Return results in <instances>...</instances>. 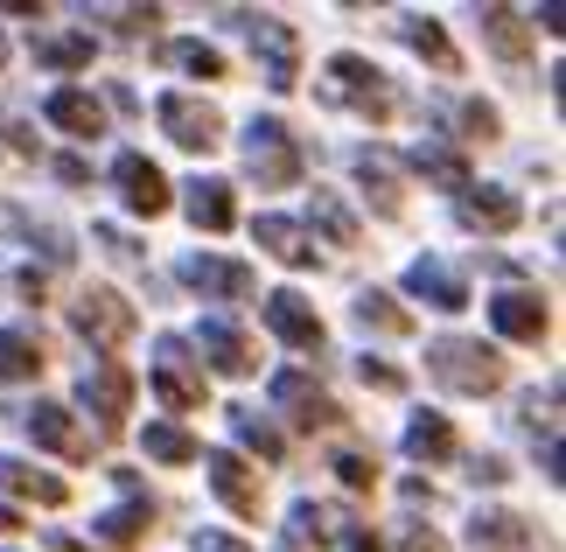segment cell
I'll return each mask as SVG.
<instances>
[{
  "instance_id": "cell-30",
  "label": "cell",
  "mask_w": 566,
  "mask_h": 552,
  "mask_svg": "<svg viewBox=\"0 0 566 552\" xmlns=\"http://www.w3.org/2000/svg\"><path fill=\"white\" fill-rule=\"evenodd\" d=\"M357 322L364 329H385V336H406V315H399V308H391V294H357Z\"/></svg>"
},
{
  "instance_id": "cell-45",
  "label": "cell",
  "mask_w": 566,
  "mask_h": 552,
  "mask_svg": "<svg viewBox=\"0 0 566 552\" xmlns=\"http://www.w3.org/2000/svg\"><path fill=\"white\" fill-rule=\"evenodd\" d=\"M0 63H8V42H0Z\"/></svg>"
},
{
  "instance_id": "cell-5",
  "label": "cell",
  "mask_w": 566,
  "mask_h": 552,
  "mask_svg": "<svg viewBox=\"0 0 566 552\" xmlns=\"http://www.w3.org/2000/svg\"><path fill=\"white\" fill-rule=\"evenodd\" d=\"M245 162H252V175H259L266 189H287L294 175H301V154H294V140H287V126H280V119H259V126H252Z\"/></svg>"
},
{
  "instance_id": "cell-24",
  "label": "cell",
  "mask_w": 566,
  "mask_h": 552,
  "mask_svg": "<svg viewBox=\"0 0 566 552\" xmlns=\"http://www.w3.org/2000/svg\"><path fill=\"white\" fill-rule=\"evenodd\" d=\"M475 545L483 552H517V545H532V532H525V518L490 511V518H475Z\"/></svg>"
},
{
  "instance_id": "cell-17",
  "label": "cell",
  "mask_w": 566,
  "mask_h": 552,
  "mask_svg": "<svg viewBox=\"0 0 566 552\" xmlns=\"http://www.w3.org/2000/svg\"><path fill=\"white\" fill-rule=\"evenodd\" d=\"M29 434H35V448H50V455H84V448H92V440H84L77 434V419L71 413H63V406H29Z\"/></svg>"
},
{
  "instance_id": "cell-7",
  "label": "cell",
  "mask_w": 566,
  "mask_h": 552,
  "mask_svg": "<svg viewBox=\"0 0 566 552\" xmlns=\"http://www.w3.org/2000/svg\"><path fill=\"white\" fill-rule=\"evenodd\" d=\"M231 21L259 42V50H266V84H273V92H287V84H294V29H287V21H273V14H231Z\"/></svg>"
},
{
  "instance_id": "cell-42",
  "label": "cell",
  "mask_w": 566,
  "mask_h": 552,
  "mask_svg": "<svg viewBox=\"0 0 566 552\" xmlns=\"http://www.w3.org/2000/svg\"><path fill=\"white\" fill-rule=\"evenodd\" d=\"M350 552H385V545H378L371 532H357V539H350Z\"/></svg>"
},
{
  "instance_id": "cell-21",
  "label": "cell",
  "mask_w": 566,
  "mask_h": 552,
  "mask_svg": "<svg viewBox=\"0 0 566 552\" xmlns=\"http://www.w3.org/2000/svg\"><path fill=\"white\" fill-rule=\"evenodd\" d=\"M42 113H50L63 134H84L92 140L98 126H105V113H98V98H84V92H50V105H42Z\"/></svg>"
},
{
  "instance_id": "cell-10",
  "label": "cell",
  "mask_w": 566,
  "mask_h": 552,
  "mask_svg": "<svg viewBox=\"0 0 566 552\" xmlns=\"http://www.w3.org/2000/svg\"><path fill=\"white\" fill-rule=\"evenodd\" d=\"M119 196H126V210H140V217H161L168 210V183H161V168L147 162V154H119Z\"/></svg>"
},
{
  "instance_id": "cell-13",
  "label": "cell",
  "mask_w": 566,
  "mask_h": 552,
  "mask_svg": "<svg viewBox=\"0 0 566 552\" xmlns=\"http://www.w3.org/2000/svg\"><path fill=\"white\" fill-rule=\"evenodd\" d=\"M517 217H525V204H517V196H504V189H469V196H462V225H469V231L504 238V231H517Z\"/></svg>"
},
{
  "instance_id": "cell-3",
  "label": "cell",
  "mask_w": 566,
  "mask_h": 552,
  "mask_svg": "<svg viewBox=\"0 0 566 552\" xmlns=\"http://www.w3.org/2000/svg\"><path fill=\"white\" fill-rule=\"evenodd\" d=\"M155 399L168 413H196V406H203V371H196L189 343H176V336H168L161 357H155Z\"/></svg>"
},
{
  "instance_id": "cell-31",
  "label": "cell",
  "mask_w": 566,
  "mask_h": 552,
  "mask_svg": "<svg viewBox=\"0 0 566 552\" xmlns=\"http://www.w3.org/2000/svg\"><path fill=\"white\" fill-rule=\"evenodd\" d=\"M35 56L56 63V71H77V63H92V35H50V42H35Z\"/></svg>"
},
{
  "instance_id": "cell-8",
  "label": "cell",
  "mask_w": 566,
  "mask_h": 552,
  "mask_svg": "<svg viewBox=\"0 0 566 552\" xmlns=\"http://www.w3.org/2000/svg\"><path fill=\"white\" fill-rule=\"evenodd\" d=\"M273 406H287V419H294V427H336V399H329V392H315L308 378H301V371H280V378H273Z\"/></svg>"
},
{
  "instance_id": "cell-37",
  "label": "cell",
  "mask_w": 566,
  "mask_h": 552,
  "mask_svg": "<svg viewBox=\"0 0 566 552\" xmlns=\"http://www.w3.org/2000/svg\"><path fill=\"white\" fill-rule=\"evenodd\" d=\"M336 476L350 482V490H371V482H378V469H371V455H336Z\"/></svg>"
},
{
  "instance_id": "cell-23",
  "label": "cell",
  "mask_w": 566,
  "mask_h": 552,
  "mask_svg": "<svg viewBox=\"0 0 566 552\" xmlns=\"http://www.w3.org/2000/svg\"><path fill=\"white\" fill-rule=\"evenodd\" d=\"M189 217H196V225H203V231H231V189L224 183H196L189 189Z\"/></svg>"
},
{
  "instance_id": "cell-34",
  "label": "cell",
  "mask_w": 566,
  "mask_h": 552,
  "mask_svg": "<svg viewBox=\"0 0 566 552\" xmlns=\"http://www.w3.org/2000/svg\"><path fill=\"white\" fill-rule=\"evenodd\" d=\"M168 56H176V71H189V77H224V56L203 50V42H176Z\"/></svg>"
},
{
  "instance_id": "cell-28",
  "label": "cell",
  "mask_w": 566,
  "mask_h": 552,
  "mask_svg": "<svg viewBox=\"0 0 566 552\" xmlns=\"http://www.w3.org/2000/svg\"><path fill=\"white\" fill-rule=\"evenodd\" d=\"M147 455H155V461H196L203 448H196V440H189L182 427H168V419H155V427H147Z\"/></svg>"
},
{
  "instance_id": "cell-39",
  "label": "cell",
  "mask_w": 566,
  "mask_h": 552,
  "mask_svg": "<svg viewBox=\"0 0 566 552\" xmlns=\"http://www.w3.org/2000/svg\"><path fill=\"white\" fill-rule=\"evenodd\" d=\"M462 119H469V134H483V140L496 134V113H490V105H469V113H462Z\"/></svg>"
},
{
  "instance_id": "cell-15",
  "label": "cell",
  "mask_w": 566,
  "mask_h": 552,
  "mask_svg": "<svg viewBox=\"0 0 566 552\" xmlns=\"http://www.w3.org/2000/svg\"><path fill=\"white\" fill-rule=\"evenodd\" d=\"M412 294L420 301H433V308H469V280L448 267V259H412Z\"/></svg>"
},
{
  "instance_id": "cell-36",
  "label": "cell",
  "mask_w": 566,
  "mask_h": 552,
  "mask_svg": "<svg viewBox=\"0 0 566 552\" xmlns=\"http://www.w3.org/2000/svg\"><path fill=\"white\" fill-rule=\"evenodd\" d=\"M238 440H245L252 455H266V461H280V434L266 427V419H252V413H238Z\"/></svg>"
},
{
  "instance_id": "cell-38",
  "label": "cell",
  "mask_w": 566,
  "mask_h": 552,
  "mask_svg": "<svg viewBox=\"0 0 566 552\" xmlns=\"http://www.w3.org/2000/svg\"><path fill=\"white\" fill-rule=\"evenodd\" d=\"M364 385H378V392H399L406 378H399V371H391V364H371V357H364Z\"/></svg>"
},
{
  "instance_id": "cell-19",
  "label": "cell",
  "mask_w": 566,
  "mask_h": 552,
  "mask_svg": "<svg viewBox=\"0 0 566 552\" xmlns=\"http://www.w3.org/2000/svg\"><path fill=\"white\" fill-rule=\"evenodd\" d=\"M252 231H259V246H266L280 267H315V246L301 238V225H287V217H259Z\"/></svg>"
},
{
  "instance_id": "cell-32",
  "label": "cell",
  "mask_w": 566,
  "mask_h": 552,
  "mask_svg": "<svg viewBox=\"0 0 566 552\" xmlns=\"http://www.w3.org/2000/svg\"><path fill=\"white\" fill-rule=\"evenodd\" d=\"M412 162H420V168L433 175V183H448V189H469V162H462V154H441V147H420V154H412Z\"/></svg>"
},
{
  "instance_id": "cell-22",
  "label": "cell",
  "mask_w": 566,
  "mask_h": 552,
  "mask_svg": "<svg viewBox=\"0 0 566 552\" xmlns=\"http://www.w3.org/2000/svg\"><path fill=\"white\" fill-rule=\"evenodd\" d=\"M406 448L420 455V461H448V455H454V427H448L441 413H420V419L406 427Z\"/></svg>"
},
{
  "instance_id": "cell-43",
  "label": "cell",
  "mask_w": 566,
  "mask_h": 552,
  "mask_svg": "<svg viewBox=\"0 0 566 552\" xmlns=\"http://www.w3.org/2000/svg\"><path fill=\"white\" fill-rule=\"evenodd\" d=\"M0 532H21V518L8 511V503H0Z\"/></svg>"
},
{
  "instance_id": "cell-33",
  "label": "cell",
  "mask_w": 566,
  "mask_h": 552,
  "mask_svg": "<svg viewBox=\"0 0 566 552\" xmlns=\"http://www.w3.org/2000/svg\"><path fill=\"white\" fill-rule=\"evenodd\" d=\"M315 217H322V225H329V238H336V246H357V217L343 210L329 189H315Z\"/></svg>"
},
{
  "instance_id": "cell-16",
  "label": "cell",
  "mask_w": 566,
  "mask_h": 552,
  "mask_svg": "<svg viewBox=\"0 0 566 552\" xmlns=\"http://www.w3.org/2000/svg\"><path fill=\"white\" fill-rule=\"evenodd\" d=\"M490 322L504 329V336H517V343H538V336H546V301H538V294H496Z\"/></svg>"
},
{
  "instance_id": "cell-29",
  "label": "cell",
  "mask_w": 566,
  "mask_h": 552,
  "mask_svg": "<svg viewBox=\"0 0 566 552\" xmlns=\"http://www.w3.org/2000/svg\"><path fill=\"white\" fill-rule=\"evenodd\" d=\"M287 539H294V545H329V539H336V511H322V503H301Z\"/></svg>"
},
{
  "instance_id": "cell-2",
  "label": "cell",
  "mask_w": 566,
  "mask_h": 552,
  "mask_svg": "<svg viewBox=\"0 0 566 552\" xmlns=\"http://www.w3.org/2000/svg\"><path fill=\"white\" fill-rule=\"evenodd\" d=\"M322 92H329L336 105H350V113L357 119H391V92H385V71H378V63H364V56H350V50H343V56H329V84H322Z\"/></svg>"
},
{
  "instance_id": "cell-12",
  "label": "cell",
  "mask_w": 566,
  "mask_h": 552,
  "mask_svg": "<svg viewBox=\"0 0 566 552\" xmlns=\"http://www.w3.org/2000/svg\"><path fill=\"white\" fill-rule=\"evenodd\" d=\"M266 329L280 343H294V350H315L322 343V322H315V308L301 301V294H266Z\"/></svg>"
},
{
  "instance_id": "cell-25",
  "label": "cell",
  "mask_w": 566,
  "mask_h": 552,
  "mask_svg": "<svg viewBox=\"0 0 566 552\" xmlns=\"http://www.w3.org/2000/svg\"><path fill=\"white\" fill-rule=\"evenodd\" d=\"M399 35H406V42H412V50H420V56H433V63H441V71H454V50H448L441 21H427V14H406V21H399Z\"/></svg>"
},
{
  "instance_id": "cell-6",
  "label": "cell",
  "mask_w": 566,
  "mask_h": 552,
  "mask_svg": "<svg viewBox=\"0 0 566 552\" xmlns=\"http://www.w3.org/2000/svg\"><path fill=\"white\" fill-rule=\"evenodd\" d=\"M155 119L168 126V140H176V147H196V154L217 147V113H210L203 98H189V92H168L155 105Z\"/></svg>"
},
{
  "instance_id": "cell-18",
  "label": "cell",
  "mask_w": 566,
  "mask_h": 552,
  "mask_svg": "<svg viewBox=\"0 0 566 552\" xmlns=\"http://www.w3.org/2000/svg\"><path fill=\"white\" fill-rule=\"evenodd\" d=\"M84 399H92V413L119 419L126 406H134V371H126V364H98V371H84Z\"/></svg>"
},
{
  "instance_id": "cell-41",
  "label": "cell",
  "mask_w": 566,
  "mask_h": 552,
  "mask_svg": "<svg viewBox=\"0 0 566 552\" xmlns=\"http://www.w3.org/2000/svg\"><path fill=\"white\" fill-rule=\"evenodd\" d=\"M406 552H448V545L433 539V532H406Z\"/></svg>"
},
{
  "instance_id": "cell-4",
  "label": "cell",
  "mask_w": 566,
  "mask_h": 552,
  "mask_svg": "<svg viewBox=\"0 0 566 552\" xmlns=\"http://www.w3.org/2000/svg\"><path fill=\"white\" fill-rule=\"evenodd\" d=\"M71 315H77V329H84V336H92L98 350H119L126 336H134V308H126L113 287H84Z\"/></svg>"
},
{
  "instance_id": "cell-20",
  "label": "cell",
  "mask_w": 566,
  "mask_h": 552,
  "mask_svg": "<svg viewBox=\"0 0 566 552\" xmlns=\"http://www.w3.org/2000/svg\"><path fill=\"white\" fill-rule=\"evenodd\" d=\"M0 490H14V497H35V503H50V511H56L63 497H71L56 476H42V469H29V461H14V455H0Z\"/></svg>"
},
{
  "instance_id": "cell-26",
  "label": "cell",
  "mask_w": 566,
  "mask_h": 552,
  "mask_svg": "<svg viewBox=\"0 0 566 552\" xmlns=\"http://www.w3.org/2000/svg\"><path fill=\"white\" fill-rule=\"evenodd\" d=\"M35 371H42L35 336H14V329H0V378H35Z\"/></svg>"
},
{
  "instance_id": "cell-1",
  "label": "cell",
  "mask_w": 566,
  "mask_h": 552,
  "mask_svg": "<svg viewBox=\"0 0 566 552\" xmlns=\"http://www.w3.org/2000/svg\"><path fill=\"white\" fill-rule=\"evenodd\" d=\"M427 371L454 392H496L504 385V357H496L490 343H469V336H448L427 350Z\"/></svg>"
},
{
  "instance_id": "cell-35",
  "label": "cell",
  "mask_w": 566,
  "mask_h": 552,
  "mask_svg": "<svg viewBox=\"0 0 566 552\" xmlns=\"http://www.w3.org/2000/svg\"><path fill=\"white\" fill-rule=\"evenodd\" d=\"M483 29H490V42H496L504 56H525V29H517V14H511V8H490V14H483Z\"/></svg>"
},
{
  "instance_id": "cell-40",
  "label": "cell",
  "mask_w": 566,
  "mask_h": 552,
  "mask_svg": "<svg viewBox=\"0 0 566 552\" xmlns=\"http://www.w3.org/2000/svg\"><path fill=\"white\" fill-rule=\"evenodd\" d=\"M196 552H245V545L224 539V532H196Z\"/></svg>"
},
{
  "instance_id": "cell-9",
  "label": "cell",
  "mask_w": 566,
  "mask_h": 552,
  "mask_svg": "<svg viewBox=\"0 0 566 552\" xmlns=\"http://www.w3.org/2000/svg\"><path fill=\"white\" fill-rule=\"evenodd\" d=\"M203 469H210V490L224 497L238 518H259V503H266V490H259V476H252V469H245V461H238L231 448H217V455L203 461Z\"/></svg>"
},
{
  "instance_id": "cell-11",
  "label": "cell",
  "mask_w": 566,
  "mask_h": 552,
  "mask_svg": "<svg viewBox=\"0 0 566 552\" xmlns=\"http://www.w3.org/2000/svg\"><path fill=\"white\" fill-rule=\"evenodd\" d=\"M182 280L196 294H224V301H252V267H231V259H182Z\"/></svg>"
},
{
  "instance_id": "cell-44",
  "label": "cell",
  "mask_w": 566,
  "mask_h": 552,
  "mask_svg": "<svg viewBox=\"0 0 566 552\" xmlns=\"http://www.w3.org/2000/svg\"><path fill=\"white\" fill-rule=\"evenodd\" d=\"M56 552H84V545H71V539H56Z\"/></svg>"
},
{
  "instance_id": "cell-14",
  "label": "cell",
  "mask_w": 566,
  "mask_h": 552,
  "mask_svg": "<svg viewBox=\"0 0 566 552\" xmlns=\"http://www.w3.org/2000/svg\"><path fill=\"white\" fill-rule=\"evenodd\" d=\"M196 343H203V357H210L217 371H224V378H245L252 357H259V350H252L245 336H238L231 322H203V329H196ZM203 357H196V364H203Z\"/></svg>"
},
{
  "instance_id": "cell-27",
  "label": "cell",
  "mask_w": 566,
  "mask_h": 552,
  "mask_svg": "<svg viewBox=\"0 0 566 552\" xmlns=\"http://www.w3.org/2000/svg\"><path fill=\"white\" fill-rule=\"evenodd\" d=\"M147 518H155L147 503H119V511L98 518V539H105V545H134V539L147 532Z\"/></svg>"
}]
</instances>
